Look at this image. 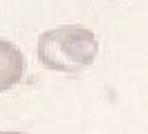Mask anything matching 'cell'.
I'll use <instances>...</instances> for the list:
<instances>
[{"label": "cell", "mask_w": 148, "mask_h": 134, "mask_svg": "<svg viewBox=\"0 0 148 134\" xmlns=\"http://www.w3.org/2000/svg\"><path fill=\"white\" fill-rule=\"evenodd\" d=\"M0 134H27V132H14V130H2Z\"/></svg>", "instance_id": "cell-3"}, {"label": "cell", "mask_w": 148, "mask_h": 134, "mask_svg": "<svg viewBox=\"0 0 148 134\" xmlns=\"http://www.w3.org/2000/svg\"><path fill=\"white\" fill-rule=\"evenodd\" d=\"M99 54V40L83 25H61L38 36L36 56L40 65L61 74H79L88 69Z\"/></svg>", "instance_id": "cell-1"}, {"label": "cell", "mask_w": 148, "mask_h": 134, "mask_svg": "<svg viewBox=\"0 0 148 134\" xmlns=\"http://www.w3.org/2000/svg\"><path fill=\"white\" fill-rule=\"evenodd\" d=\"M108 2H112V0H108Z\"/></svg>", "instance_id": "cell-4"}, {"label": "cell", "mask_w": 148, "mask_h": 134, "mask_svg": "<svg viewBox=\"0 0 148 134\" xmlns=\"http://www.w3.org/2000/svg\"><path fill=\"white\" fill-rule=\"evenodd\" d=\"M25 71V56L18 45L0 38V92H7L18 85Z\"/></svg>", "instance_id": "cell-2"}]
</instances>
